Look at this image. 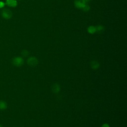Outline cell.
Returning <instances> with one entry per match:
<instances>
[{
	"instance_id": "3",
	"label": "cell",
	"mask_w": 127,
	"mask_h": 127,
	"mask_svg": "<svg viewBox=\"0 0 127 127\" xmlns=\"http://www.w3.org/2000/svg\"><path fill=\"white\" fill-rule=\"evenodd\" d=\"M27 63L30 66H35L38 64V61L36 57H31L28 59Z\"/></svg>"
},
{
	"instance_id": "8",
	"label": "cell",
	"mask_w": 127,
	"mask_h": 127,
	"mask_svg": "<svg viewBox=\"0 0 127 127\" xmlns=\"http://www.w3.org/2000/svg\"><path fill=\"white\" fill-rule=\"evenodd\" d=\"M90 66H91V68H92L93 69L96 70V69H97L99 67L100 64L97 61H93L90 63Z\"/></svg>"
},
{
	"instance_id": "15",
	"label": "cell",
	"mask_w": 127,
	"mask_h": 127,
	"mask_svg": "<svg viewBox=\"0 0 127 127\" xmlns=\"http://www.w3.org/2000/svg\"><path fill=\"white\" fill-rule=\"evenodd\" d=\"M85 0V2H89V1H90L91 0Z\"/></svg>"
},
{
	"instance_id": "12",
	"label": "cell",
	"mask_w": 127,
	"mask_h": 127,
	"mask_svg": "<svg viewBox=\"0 0 127 127\" xmlns=\"http://www.w3.org/2000/svg\"><path fill=\"white\" fill-rule=\"evenodd\" d=\"M84 12H88L90 10V6L87 4H85V5L83 7V8L81 9Z\"/></svg>"
},
{
	"instance_id": "9",
	"label": "cell",
	"mask_w": 127,
	"mask_h": 127,
	"mask_svg": "<svg viewBox=\"0 0 127 127\" xmlns=\"http://www.w3.org/2000/svg\"><path fill=\"white\" fill-rule=\"evenodd\" d=\"M87 32L90 34H93L96 33L95 26L93 25H90L87 28Z\"/></svg>"
},
{
	"instance_id": "13",
	"label": "cell",
	"mask_w": 127,
	"mask_h": 127,
	"mask_svg": "<svg viewBox=\"0 0 127 127\" xmlns=\"http://www.w3.org/2000/svg\"><path fill=\"white\" fill-rule=\"evenodd\" d=\"M5 5V3L3 1H0V8L3 7Z\"/></svg>"
},
{
	"instance_id": "5",
	"label": "cell",
	"mask_w": 127,
	"mask_h": 127,
	"mask_svg": "<svg viewBox=\"0 0 127 127\" xmlns=\"http://www.w3.org/2000/svg\"><path fill=\"white\" fill-rule=\"evenodd\" d=\"M17 1L16 0H6L5 4L11 7H15L17 5Z\"/></svg>"
},
{
	"instance_id": "4",
	"label": "cell",
	"mask_w": 127,
	"mask_h": 127,
	"mask_svg": "<svg viewBox=\"0 0 127 127\" xmlns=\"http://www.w3.org/2000/svg\"><path fill=\"white\" fill-rule=\"evenodd\" d=\"M86 4L84 0H74V5L75 7L78 9H81Z\"/></svg>"
},
{
	"instance_id": "10",
	"label": "cell",
	"mask_w": 127,
	"mask_h": 127,
	"mask_svg": "<svg viewBox=\"0 0 127 127\" xmlns=\"http://www.w3.org/2000/svg\"><path fill=\"white\" fill-rule=\"evenodd\" d=\"M7 107V103L3 101V100H0V110H5Z\"/></svg>"
},
{
	"instance_id": "14",
	"label": "cell",
	"mask_w": 127,
	"mask_h": 127,
	"mask_svg": "<svg viewBox=\"0 0 127 127\" xmlns=\"http://www.w3.org/2000/svg\"><path fill=\"white\" fill-rule=\"evenodd\" d=\"M101 127H110V126L108 124H104L103 125H102Z\"/></svg>"
},
{
	"instance_id": "6",
	"label": "cell",
	"mask_w": 127,
	"mask_h": 127,
	"mask_svg": "<svg viewBox=\"0 0 127 127\" xmlns=\"http://www.w3.org/2000/svg\"><path fill=\"white\" fill-rule=\"evenodd\" d=\"M61 87L58 83L54 84L52 86V91L54 93H58L60 91Z\"/></svg>"
},
{
	"instance_id": "2",
	"label": "cell",
	"mask_w": 127,
	"mask_h": 127,
	"mask_svg": "<svg viewBox=\"0 0 127 127\" xmlns=\"http://www.w3.org/2000/svg\"><path fill=\"white\" fill-rule=\"evenodd\" d=\"M1 15L5 19H9L12 16L11 11L8 8H4L1 11Z\"/></svg>"
},
{
	"instance_id": "7",
	"label": "cell",
	"mask_w": 127,
	"mask_h": 127,
	"mask_svg": "<svg viewBox=\"0 0 127 127\" xmlns=\"http://www.w3.org/2000/svg\"><path fill=\"white\" fill-rule=\"evenodd\" d=\"M96 32L98 34H101L104 32L105 27L102 25H97L95 26Z\"/></svg>"
},
{
	"instance_id": "11",
	"label": "cell",
	"mask_w": 127,
	"mask_h": 127,
	"mask_svg": "<svg viewBox=\"0 0 127 127\" xmlns=\"http://www.w3.org/2000/svg\"><path fill=\"white\" fill-rule=\"evenodd\" d=\"M21 54L23 57H27L29 55V52L26 50H23L22 51Z\"/></svg>"
},
{
	"instance_id": "17",
	"label": "cell",
	"mask_w": 127,
	"mask_h": 127,
	"mask_svg": "<svg viewBox=\"0 0 127 127\" xmlns=\"http://www.w3.org/2000/svg\"></svg>"
},
{
	"instance_id": "16",
	"label": "cell",
	"mask_w": 127,
	"mask_h": 127,
	"mask_svg": "<svg viewBox=\"0 0 127 127\" xmlns=\"http://www.w3.org/2000/svg\"><path fill=\"white\" fill-rule=\"evenodd\" d=\"M0 127H2L1 126V125H0Z\"/></svg>"
},
{
	"instance_id": "1",
	"label": "cell",
	"mask_w": 127,
	"mask_h": 127,
	"mask_svg": "<svg viewBox=\"0 0 127 127\" xmlns=\"http://www.w3.org/2000/svg\"><path fill=\"white\" fill-rule=\"evenodd\" d=\"M12 63L14 65L17 67H19L23 64L24 60L22 57H16L12 59Z\"/></svg>"
}]
</instances>
